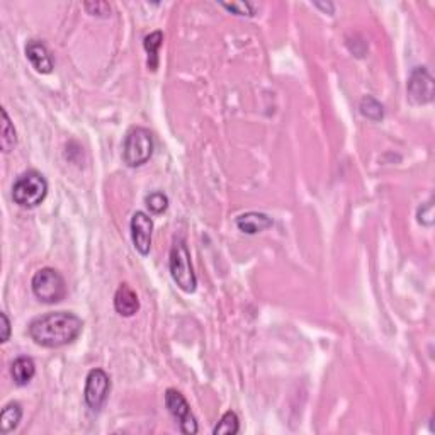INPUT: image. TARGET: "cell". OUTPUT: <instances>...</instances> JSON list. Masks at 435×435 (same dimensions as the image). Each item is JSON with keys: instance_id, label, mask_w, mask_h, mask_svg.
<instances>
[{"instance_id": "1", "label": "cell", "mask_w": 435, "mask_h": 435, "mask_svg": "<svg viewBox=\"0 0 435 435\" xmlns=\"http://www.w3.org/2000/svg\"><path fill=\"white\" fill-rule=\"evenodd\" d=\"M84 330V322L68 311H53L34 318L27 327L31 340L41 347L58 348L79 339Z\"/></svg>"}, {"instance_id": "2", "label": "cell", "mask_w": 435, "mask_h": 435, "mask_svg": "<svg viewBox=\"0 0 435 435\" xmlns=\"http://www.w3.org/2000/svg\"><path fill=\"white\" fill-rule=\"evenodd\" d=\"M48 196V182L43 174L27 170L20 174L12 186V199L20 208H38Z\"/></svg>"}, {"instance_id": "3", "label": "cell", "mask_w": 435, "mask_h": 435, "mask_svg": "<svg viewBox=\"0 0 435 435\" xmlns=\"http://www.w3.org/2000/svg\"><path fill=\"white\" fill-rule=\"evenodd\" d=\"M170 274L172 279L175 281L184 293H194L198 287V277H196L194 269H192L191 253H189L186 240L184 238H177L174 241V247L170 250Z\"/></svg>"}, {"instance_id": "4", "label": "cell", "mask_w": 435, "mask_h": 435, "mask_svg": "<svg viewBox=\"0 0 435 435\" xmlns=\"http://www.w3.org/2000/svg\"><path fill=\"white\" fill-rule=\"evenodd\" d=\"M153 137L146 128H131L122 143V160L131 168L145 165L153 155Z\"/></svg>"}, {"instance_id": "5", "label": "cell", "mask_w": 435, "mask_h": 435, "mask_svg": "<svg viewBox=\"0 0 435 435\" xmlns=\"http://www.w3.org/2000/svg\"><path fill=\"white\" fill-rule=\"evenodd\" d=\"M31 287L34 296L46 305H55L67 296V284L58 270L51 267L39 269L32 276Z\"/></svg>"}, {"instance_id": "6", "label": "cell", "mask_w": 435, "mask_h": 435, "mask_svg": "<svg viewBox=\"0 0 435 435\" xmlns=\"http://www.w3.org/2000/svg\"><path fill=\"white\" fill-rule=\"evenodd\" d=\"M165 406L172 417L179 422L180 432L187 434V435H194L198 434V420L196 417L192 415L191 406H189L187 400L184 398V395L177 389L170 388L167 389L165 393Z\"/></svg>"}, {"instance_id": "7", "label": "cell", "mask_w": 435, "mask_h": 435, "mask_svg": "<svg viewBox=\"0 0 435 435\" xmlns=\"http://www.w3.org/2000/svg\"><path fill=\"white\" fill-rule=\"evenodd\" d=\"M111 391V377L106 374V371L102 369H92L87 374L85 379V389H84V398L85 403L90 410L94 412H99L102 406L108 401Z\"/></svg>"}, {"instance_id": "8", "label": "cell", "mask_w": 435, "mask_h": 435, "mask_svg": "<svg viewBox=\"0 0 435 435\" xmlns=\"http://www.w3.org/2000/svg\"><path fill=\"white\" fill-rule=\"evenodd\" d=\"M408 97L413 104L424 106L434 101V79L425 67H415L410 73Z\"/></svg>"}, {"instance_id": "9", "label": "cell", "mask_w": 435, "mask_h": 435, "mask_svg": "<svg viewBox=\"0 0 435 435\" xmlns=\"http://www.w3.org/2000/svg\"><path fill=\"white\" fill-rule=\"evenodd\" d=\"M131 240L139 256L146 257L151 248V233H153V221L143 211H137L131 218Z\"/></svg>"}, {"instance_id": "10", "label": "cell", "mask_w": 435, "mask_h": 435, "mask_svg": "<svg viewBox=\"0 0 435 435\" xmlns=\"http://www.w3.org/2000/svg\"><path fill=\"white\" fill-rule=\"evenodd\" d=\"M26 56L32 65V68L38 73H48L53 72V58L48 51V48L44 46V43H41L38 39H31L26 44Z\"/></svg>"}, {"instance_id": "11", "label": "cell", "mask_w": 435, "mask_h": 435, "mask_svg": "<svg viewBox=\"0 0 435 435\" xmlns=\"http://www.w3.org/2000/svg\"><path fill=\"white\" fill-rule=\"evenodd\" d=\"M237 228L240 229L241 233L245 235H257V233L265 232L274 225L272 218L264 215V213H257V211H250L245 213V215H240L237 218Z\"/></svg>"}, {"instance_id": "12", "label": "cell", "mask_w": 435, "mask_h": 435, "mask_svg": "<svg viewBox=\"0 0 435 435\" xmlns=\"http://www.w3.org/2000/svg\"><path fill=\"white\" fill-rule=\"evenodd\" d=\"M114 308L121 317H133L139 310L138 294L128 284H121L114 294Z\"/></svg>"}, {"instance_id": "13", "label": "cell", "mask_w": 435, "mask_h": 435, "mask_svg": "<svg viewBox=\"0 0 435 435\" xmlns=\"http://www.w3.org/2000/svg\"><path fill=\"white\" fill-rule=\"evenodd\" d=\"M11 374L18 386H26L32 381L36 374V364L31 357H18L11 366Z\"/></svg>"}, {"instance_id": "14", "label": "cell", "mask_w": 435, "mask_h": 435, "mask_svg": "<svg viewBox=\"0 0 435 435\" xmlns=\"http://www.w3.org/2000/svg\"><path fill=\"white\" fill-rule=\"evenodd\" d=\"M20 420H23V408L19 403H9L4 406L0 413V434L7 435L18 429Z\"/></svg>"}, {"instance_id": "15", "label": "cell", "mask_w": 435, "mask_h": 435, "mask_svg": "<svg viewBox=\"0 0 435 435\" xmlns=\"http://www.w3.org/2000/svg\"><path fill=\"white\" fill-rule=\"evenodd\" d=\"M163 43V34L162 31H153L150 32L149 36H145V41H143V46H145V51L149 53V68L151 72L158 68V50Z\"/></svg>"}, {"instance_id": "16", "label": "cell", "mask_w": 435, "mask_h": 435, "mask_svg": "<svg viewBox=\"0 0 435 435\" xmlns=\"http://www.w3.org/2000/svg\"><path fill=\"white\" fill-rule=\"evenodd\" d=\"M0 143H2L4 153H9L18 145V133H15L14 125L11 122V118L6 109H2V138H0Z\"/></svg>"}, {"instance_id": "17", "label": "cell", "mask_w": 435, "mask_h": 435, "mask_svg": "<svg viewBox=\"0 0 435 435\" xmlns=\"http://www.w3.org/2000/svg\"><path fill=\"white\" fill-rule=\"evenodd\" d=\"M359 111L364 118L371 119V121H381L384 118V108L379 101L372 96L362 97L359 104Z\"/></svg>"}, {"instance_id": "18", "label": "cell", "mask_w": 435, "mask_h": 435, "mask_svg": "<svg viewBox=\"0 0 435 435\" xmlns=\"http://www.w3.org/2000/svg\"><path fill=\"white\" fill-rule=\"evenodd\" d=\"M240 432V420L235 412H227L213 430L215 435H235Z\"/></svg>"}, {"instance_id": "19", "label": "cell", "mask_w": 435, "mask_h": 435, "mask_svg": "<svg viewBox=\"0 0 435 435\" xmlns=\"http://www.w3.org/2000/svg\"><path fill=\"white\" fill-rule=\"evenodd\" d=\"M145 203L146 208H149L150 213H153V215H162V213H165L168 208V198L160 191H155L146 196Z\"/></svg>"}, {"instance_id": "20", "label": "cell", "mask_w": 435, "mask_h": 435, "mask_svg": "<svg viewBox=\"0 0 435 435\" xmlns=\"http://www.w3.org/2000/svg\"><path fill=\"white\" fill-rule=\"evenodd\" d=\"M84 9L87 11V14L94 15V18H109L111 15V6L108 2H101V0L85 2Z\"/></svg>"}, {"instance_id": "21", "label": "cell", "mask_w": 435, "mask_h": 435, "mask_svg": "<svg viewBox=\"0 0 435 435\" xmlns=\"http://www.w3.org/2000/svg\"><path fill=\"white\" fill-rule=\"evenodd\" d=\"M417 221L422 225V227L430 228L434 225V204L432 201L429 203L422 204L417 211Z\"/></svg>"}, {"instance_id": "22", "label": "cell", "mask_w": 435, "mask_h": 435, "mask_svg": "<svg viewBox=\"0 0 435 435\" xmlns=\"http://www.w3.org/2000/svg\"><path fill=\"white\" fill-rule=\"evenodd\" d=\"M221 6L225 7V9L233 12L235 15H253L256 14V7L252 6V4L248 2H235V4H221Z\"/></svg>"}, {"instance_id": "23", "label": "cell", "mask_w": 435, "mask_h": 435, "mask_svg": "<svg viewBox=\"0 0 435 435\" xmlns=\"http://www.w3.org/2000/svg\"><path fill=\"white\" fill-rule=\"evenodd\" d=\"M0 322H2V336H0V340H2V343H6L11 336V322L6 313H0Z\"/></svg>"}, {"instance_id": "24", "label": "cell", "mask_w": 435, "mask_h": 435, "mask_svg": "<svg viewBox=\"0 0 435 435\" xmlns=\"http://www.w3.org/2000/svg\"><path fill=\"white\" fill-rule=\"evenodd\" d=\"M315 7H318V9H323L325 12L328 11V14H334V9H335V7H334V4H330V2H328V4H320V2H315Z\"/></svg>"}]
</instances>
